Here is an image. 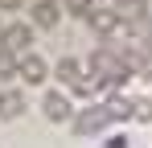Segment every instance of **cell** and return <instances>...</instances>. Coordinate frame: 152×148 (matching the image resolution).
I'll return each mask as SVG.
<instances>
[{"mask_svg":"<svg viewBox=\"0 0 152 148\" xmlns=\"http://www.w3.org/2000/svg\"><path fill=\"white\" fill-rule=\"evenodd\" d=\"M0 45L12 49V53H29V45H33V25H25V21L4 25V29H0Z\"/></svg>","mask_w":152,"mask_h":148,"instance_id":"obj_1","label":"cell"},{"mask_svg":"<svg viewBox=\"0 0 152 148\" xmlns=\"http://www.w3.org/2000/svg\"><path fill=\"white\" fill-rule=\"evenodd\" d=\"M70 123H74V132H78V136H95V132H103V127L111 123V115H107V103H99V107H86V111H78Z\"/></svg>","mask_w":152,"mask_h":148,"instance_id":"obj_2","label":"cell"},{"mask_svg":"<svg viewBox=\"0 0 152 148\" xmlns=\"http://www.w3.org/2000/svg\"><path fill=\"white\" fill-rule=\"evenodd\" d=\"M41 115L50 123H66V119H74V107H70V99L62 91H45L41 95Z\"/></svg>","mask_w":152,"mask_h":148,"instance_id":"obj_3","label":"cell"},{"mask_svg":"<svg viewBox=\"0 0 152 148\" xmlns=\"http://www.w3.org/2000/svg\"><path fill=\"white\" fill-rule=\"evenodd\" d=\"M45 74H50V62H45L41 53H21L17 78H25L29 86H41V82H45Z\"/></svg>","mask_w":152,"mask_h":148,"instance_id":"obj_4","label":"cell"},{"mask_svg":"<svg viewBox=\"0 0 152 148\" xmlns=\"http://www.w3.org/2000/svg\"><path fill=\"white\" fill-rule=\"evenodd\" d=\"M86 25H91L99 37H111V33H119V29H124V17H119L115 8H95V12L86 17Z\"/></svg>","mask_w":152,"mask_h":148,"instance_id":"obj_5","label":"cell"},{"mask_svg":"<svg viewBox=\"0 0 152 148\" xmlns=\"http://www.w3.org/2000/svg\"><path fill=\"white\" fill-rule=\"evenodd\" d=\"M33 29H53V25L62 21V4L58 0H33Z\"/></svg>","mask_w":152,"mask_h":148,"instance_id":"obj_6","label":"cell"},{"mask_svg":"<svg viewBox=\"0 0 152 148\" xmlns=\"http://www.w3.org/2000/svg\"><path fill=\"white\" fill-rule=\"evenodd\" d=\"M25 111V95L21 91H0V119H17Z\"/></svg>","mask_w":152,"mask_h":148,"instance_id":"obj_7","label":"cell"},{"mask_svg":"<svg viewBox=\"0 0 152 148\" xmlns=\"http://www.w3.org/2000/svg\"><path fill=\"white\" fill-rule=\"evenodd\" d=\"M53 74H58V78H62L66 86H74L78 78H82V66H78V58H62V62L53 66Z\"/></svg>","mask_w":152,"mask_h":148,"instance_id":"obj_8","label":"cell"},{"mask_svg":"<svg viewBox=\"0 0 152 148\" xmlns=\"http://www.w3.org/2000/svg\"><path fill=\"white\" fill-rule=\"evenodd\" d=\"M107 115H111V119H127V115H132V99L111 95V99H107Z\"/></svg>","mask_w":152,"mask_h":148,"instance_id":"obj_9","label":"cell"},{"mask_svg":"<svg viewBox=\"0 0 152 148\" xmlns=\"http://www.w3.org/2000/svg\"><path fill=\"white\" fill-rule=\"evenodd\" d=\"M17 66H21V53H12V49L0 45V78H12V74H17Z\"/></svg>","mask_w":152,"mask_h":148,"instance_id":"obj_10","label":"cell"},{"mask_svg":"<svg viewBox=\"0 0 152 148\" xmlns=\"http://www.w3.org/2000/svg\"><path fill=\"white\" fill-rule=\"evenodd\" d=\"M62 4H66V12H70V17H82V21L95 12V0H62Z\"/></svg>","mask_w":152,"mask_h":148,"instance_id":"obj_11","label":"cell"},{"mask_svg":"<svg viewBox=\"0 0 152 148\" xmlns=\"http://www.w3.org/2000/svg\"><path fill=\"white\" fill-rule=\"evenodd\" d=\"M132 119H140V123L152 119V99H132Z\"/></svg>","mask_w":152,"mask_h":148,"instance_id":"obj_12","label":"cell"},{"mask_svg":"<svg viewBox=\"0 0 152 148\" xmlns=\"http://www.w3.org/2000/svg\"><path fill=\"white\" fill-rule=\"evenodd\" d=\"M0 8H21V0H0Z\"/></svg>","mask_w":152,"mask_h":148,"instance_id":"obj_13","label":"cell"},{"mask_svg":"<svg viewBox=\"0 0 152 148\" xmlns=\"http://www.w3.org/2000/svg\"><path fill=\"white\" fill-rule=\"evenodd\" d=\"M115 4H119V8H136L140 0H115Z\"/></svg>","mask_w":152,"mask_h":148,"instance_id":"obj_14","label":"cell"},{"mask_svg":"<svg viewBox=\"0 0 152 148\" xmlns=\"http://www.w3.org/2000/svg\"><path fill=\"white\" fill-rule=\"evenodd\" d=\"M0 29H4V25H0Z\"/></svg>","mask_w":152,"mask_h":148,"instance_id":"obj_15","label":"cell"}]
</instances>
